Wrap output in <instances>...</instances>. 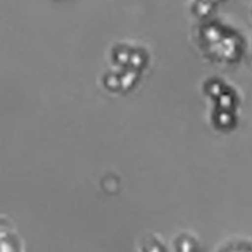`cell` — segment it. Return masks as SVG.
<instances>
[{"instance_id": "obj_1", "label": "cell", "mask_w": 252, "mask_h": 252, "mask_svg": "<svg viewBox=\"0 0 252 252\" xmlns=\"http://www.w3.org/2000/svg\"><path fill=\"white\" fill-rule=\"evenodd\" d=\"M139 252H166L165 246L157 238H148L140 245Z\"/></svg>"}]
</instances>
